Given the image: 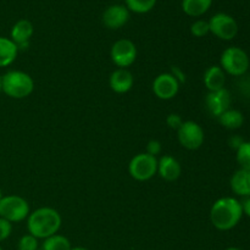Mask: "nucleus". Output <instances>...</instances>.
Listing matches in <instances>:
<instances>
[{
	"label": "nucleus",
	"mask_w": 250,
	"mask_h": 250,
	"mask_svg": "<svg viewBox=\"0 0 250 250\" xmlns=\"http://www.w3.org/2000/svg\"><path fill=\"white\" fill-rule=\"evenodd\" d=\"M243 142H244V139L242 138L241 136H232L231 138H229V146H231L232 149L237 150V149H238L239 146L243 144Z\"/></svg>",
	"instance_id": "c756f323"
},
{
	"label": "nucleus",
	"mask_w": 250,
	"mask_h": 250,
	"mask_svg": "<svg viewBox=\"0 0 250 250\" xmlns=\"http://www.w3.org/2000/svg\"><path fill=\"white\" fill-rule=\"evenodd\" d=\"M0 250H4V249H2V248H1V247H0Z\"/></svg>",
	"instance_id": "c9c22d12"
},
{
	"label": "nucleus",
	"mask_w": 250,
	"mask_h": 250,
	"mask_svg": "<svg viewBox=\"0 0 250 250\" xmlns=\"http://www.w3.org/2000/svg\"><path fill=\"white\" fill-rule=\"evenodd\" d=\"M237 163L243 170H250V142L244 141L243 144L236 150Z\"/></svg>",
	"instance_id": "5701e85b"
},
{
	"label": "nucleus",
	"mask_w": 250,
	"mask_h": 250,
	"mask_svg": "<svg viewBox=\"0 0 250 250\" xmlns=\"http://www.w3.org/2000/svg\"><path fill=\"white\" fill-rule=\"evenodd\" d=\"M125 1H126V7L129 10V12L146 14L154 9L158 0H125Z\"/></svg>",
	"instance_id": "4be33fe9"
},
{
	"label": "nucleus",
	"mask_w": 250,
	"mask_h": 250,
	"mask_svg": "<svg viewBox=\"0 0 250 250\" xmlns=\"http://www.w3.org/2000/svg\"><path fill=\"white\" fill-rule=\"evenodd\" d=\"M12 232V224L7 220L0 217V242L5 241L10 237Z\"/></svg>",
	"instance_id": "a878e982"
},
{
	"label": "nucleus",
	"mask_w": 250,
	"mask_h": 250,
	"mask_svg": "<svg viewBox=\"0 0 250 250\" xmlns=\"http://www.w3.org/2000/svg\"><path fill=\"white\" fill-rule=\"evenodd\" d=\"M134 77L127 68H117L110 75L109 84L112 92L124 94L129 92L133 87Z\"/></svg>",
	"instance_id": "4468645a"
},
{
	"label": "nucleus",
	"mask_w": 250,
	"mask_h": 250,
	"mask_svg": "<svg viewBox=\"0 0 250 250\" xmlns=\"http://www.w3.org/2000/svg\"><path fill=\"white\" fill-rule=\"evenodd\" d=\"M29 215V205L20 195H4L0 200V217L9 222H21Z\"/></svg>",
	"instance_id": "39448f33"
},
{
	"label": "nucleus",
	"mask_w": 250,
	"mask_h": 250,
	"mask_svg": "<svg viewBox=\"0 0 250 250\" xmlns=\"http://www.w3.org/2000/svg\"><path fill=\"white\" fill-rule=\"evenodd\" d=\"M43 250H71V242L62 234H54L44 239Z\"/></svg>",
	"instance_id": "412c9836"
},
{
	"label": "nucleus",
	"mask_w": 250,
	"mask_h": 250,
	"mask_svg": "<svg viewBox=\"0 0 250 250\" xmlns=\"http://www.w3.org/2000/svg\"><path fill=\"white\" fill-rule=\"evenodd\" d=\"M190 33L197 38H203V37L208 36L210 33L209 22L205 20H198V21L193 22L190 26Z\"/></svg>",
	"instance_id": "b1692460"
},
{
	"label": "nucleus",
	"mask_w": 250,
	"mask_h": 250,
	"mask_svg": "<svg viewBox=\"0 0 250 250\" xmlns=\"http://www.w3.org/2000/svg\"><path fill=\"white\" fill-rule=\"evenodd\" d=\"M119 1H122V0H119Z\"/></svg>",
	"instance_id": "e433bc0d"
},
{
	"label": "nucleus",
	"mask_w": 250,
	"mask_h": 250,
	"mask_svg": "<svg viewBox=\"0 0 250 250\" xmlns=\"http://www.w3.org/2000/svg\"><path fill=\"white\" fill-rule=\"evenodd\" d=\"M19 49L16 44L6 37H0V67L10 66L17 58Z\"/></svg>",
	"instance_id": "a211bd4d"
},
{
	"label": "nucleus",
	"mask_w": 250,
	"mask_h": 250,
	"mask_svg": "<svg viewBox=\"0 0 250 250\" xmlns=\"http://www.w3.org/2000/svg\"><path fill=\"white\" fill-rule=\"evenodd\" d=\"M250 66V59L246 50L239 46H229L225 49L220 58V67L225 73L239 77L247 73Z\"/></svg>",
	"instance_id": "20e7f679"
},
{
	"label": "nucleus",
	"mask_w": 250,
	"mask_h": 250,
	"mask_svg": "<svg viewBox=\"0 0 250 250\" xmlns=\"http://www.w3.org/2000/svg\"><path fill=\"white\" fill-rule=\"evenodd\" d=\"M2 197H4V195H2V192H1V189H0V200L2 199Z\"/></svg>",
	"instance_id": "f704fd0d"
},
{
	"label": "nucleus",
	"mask_w": 250,
	"mask_h": 250,
	"mask_svg": "<svg viewBox=\"0 0 250 250\" xmlns=\"http://www.w3.org/2000/svg\"><path fill=\"white\" fill-rule=\"evenodd\" d=\"M62 220L58 210L53 208H39L33 212H29L27 217L28 233L37 239H45L54 236L60 229Z\"/></svg>",
	"instance_id": "f03ea898"
},
{
	"label": "nucleus",
	"mask_w": 250,
	"mask_h": 250,
	"mask_svg": "<svg viewBox=\"0 0 250 250\" xmlns=\"http://www.w3.org/2000/svg\"><path fill=\"white\" fill-rule=\"evenodd\" d=\"M34 90V81L28 73L19 70L7 71L2 75V93L12 99H24Z\"/></svg>",
	"instance_id": "7ed1b4c3"
},
{
	"label": "nucleus",
	"mask_w": 250,
	"mask_h": 250,
	"mask_svg": "<svg viewBox=\"0 0 250 250\" xmlns=\"http://www.w3.org/2000/svg\"><path fill=\"white\" fill-rule=\"evenodd\" d=\"M161 151H163V146H161V143L159 141H156V139H151V141L148 142V144H146V154H149V155L151 156H158L160 155Z\"/></svg>",
	"instance_id": "bb28decb"
},
{
	"label": "nucleus",
	"mask_w": 250,
	"mask_h": 250,
	"mask_svg": "<svg viewBox=\"0 0 250 250\" xmlns=\"http://www.w3.org/2000/svg\"><path fill=\"white\" fill-rule=\"evenodd\" d=\"M38 239L32 234L27 233L20 238L17 243V249L19 250H38Z\"/></svg>",
	"instance_id": "393cba45"
},
{
	"label": "nucleus",
	"mask_w": 250,
	"mask_h": 250,
	"mask_svg": "<svg viewBox=\"0 0 250 250\" xmlns=\"http://www.w3.org/2000/svg\"><path fill=\"white\" fill-rule=\"evenodd\" d=\"M129 15V10L125 5L115 4L105 9L102 20L104 26L109 29H119L128 22Z\"/></svg>",
	"instance_id": "f8f14e48"
},
{
	"label": "nucleus",
	"mask_w": 250,
	"mask_h": 250,
	"mask_svg": "<svg viewBox=\"0 0 250 250\" xmlns=\"http://www.w3.org/2000/svg\"><path fill=\"white\" fill-rule=\"evenodd\" d=\"M207 109L212 116L219 117L229 109H231V94L226 88L215 92H209L205 98Z\"/></svg>",
	"instance_id": "9b49d317"
},
{
	"label": "nucleus",
	"mask_w": 250,
	"mask_h": 250,
	"mask_svg": "<svg viewBox=\"0 0 250 250\" xmlns=\"http://www.w3.org/2000/svg\"><path fill=\"white\" fill-rule=\"evenodd\" d=\"M203 81L209 92L224 89L225 83H226V73L220 67V65L210 66L205 71Z\"/></svg>",
	"instance_id": "2eb2a0df"
},
{
	"label": "nucleus",
	"mask_w": 250,
	"mask_h": 250,
	"mask_svg": "<svg viewBox=\"0 0 250 250\" xmlns=\"http://www.w3.org/2000/svg\"><path fill=\"white\" fill-rule=\"evenodd\" d=\"M34 33V27L31 21L28 20H20L12 26L10 39L14 42L16 45L23 43H29V39L32 38Z\"/></svg>",
	"instance_id": "f3484780"
},
{
	"label": "nucleus",
	"mask_w": 250,
	"mask_h": 250,
	"mask_svg": "<svg viewBox=\"0 0 250 250\" xmlns=\"http://www.w3.org/2000/svg\"><path fill=\"white\" fill-rule=\"evenodd\" d=\"M170 73L176 78V80L178 81V83H180V84L181 83H185L186 80H187V77H186V73L183 72V71L181 70L178 66H172V67H171Z\"/></svg>",
	"instance_id": "c85d7f7f"
},
{
	"label": "nucleus",
	"mask_w": 250,
	"mask_h": 250,
	"mask_svg": "<svg viewBox=\"0 0 250 250\" xmlns=\"http://www.w3.org/2000/svg\"><path fill=\"white\" fill-rule=\"evenodd\" d=\"M217 119H219L221 126H224L227 129H238L244 124L243 114L236 109H229L224 114L220 115Z\"/></svg>",
	"instance_id": "aec40b11"
},
{
	"label": "nucleus",
	"mask_w": 250,
	"mask_h": 250,
	"mask_svg": "<svg viewBox=\"0 0 250 250\" xmlns=\"http://www.w3.org/2000/svg\"><path fill=\"white\" fill-rule=\"evenodd\" d=\"M111 61L119 68H127L133 65L137 59V46L131 39L122 38L115 42L110 50Z\"/></svg>",
	"instance_id": "1a4fd4ad"
},
{
	"label": "nucleus",
	"mask_w": 250,
	"mask_h": 250,
	"mask_svg": "<svg viewBox=\"0 0 250 250\" xmlns=\"http://www.w3.org/2000/svg\"><path fill=\"white\" fill-rule=\"evenodd\" d=\"M177 139L183 148L197 150L204 143V129L195 121H183L182 126L177 129Z\"/></svg>",
	"instance_id": "6e6552de"
},
{
	"label": "nucleus",
	"mask_w": 250,
	"mask_h": 250,
	"mask_svg": "<svg viewBox=\"0 0 250 250\" xmlns=\"http://www.w3.org/2000/svg\"><path fill=\"white\" fill-rule=\"evenodd\" d=\"M225 250H242L241 248H237V247H229V248L225 249Z\"/></svg>",
	"instance_id": "473e14b6"
},
{
	"label": "nucleus",
	"mask_w": 250,
	"mask_h": 250,
	"mask_svg": "<svg viewBox=\"0 0 250 250\" xmlns=\"http://www.w3.org/2000/svg\"><path fill=\"white\" fill-rule=\"evenodd\" d=\"M0 93H2V76L0 75Z\"/></svg>",
	"instance_id": "2f4dec72"
},
{
	"label": "nucleus",
	"mask_w": 250,
	"mask_h": 250,
	"mask_svg": "<svg viewBox=\"0 0 250 250\" xmlns=\"http://www.w3.org/2000/svg\"><path fill=\"white\" fill-rule=\"evenodd\" d=\"M158 173L163 180L172 182L180 178L182 166L180 161L171 155H163L158 159Z\"/></svg>",
	"instance_id": "ddd939ff"
},
{
	"label": "nucleus",
	"mask_w": 250,
	"mask_h": 250,
	"mask_svg": "<svg viewBox=\"0 0 250 250\" xmlns=\"http://www.w3.org/2000/svg\"><path fill=\"white\" fill-rule=\"evenodd\" d=\"M231 189L239 197H250V170L239 168L231 177Z\"/></svg>",
	"instance_id": "dca6fc26"
},
{
	"label": "nucleus",
	"mask_w": 250,
	"mask_h": 250,
	"mask_svg": "<svg viewBox=\"0 0 250 250\" xmlns=\"http://www.w3.org/2000/svg\"><path fill=\"white\" fill-rule=\"evenodd\" d=\"M180 83L170 72L160 73L153 81V92L161 100H170L177 95Z\"/></svg>",
	"instance_id": "9d476101"
},
{
	"label": "nucleus",
	"mask_w": 250,
	"mask_h": 250,
	"mask_svg": "<svg viewBox=\"0 0 250 250\" xmlns=\"http://www.w3.org/2000/svg\"><path fill=\"white\" fill-rule=\"evenodd\" d=\"M212 0H182V9L185 14L192 17H199L209 11Z\"/></svg>",
	"instance_id": "6ab92c4d"
},
{
	"label": "nucleus",
	"mask_w": 250,
	"mask_h": 250,
	"mask_svg": "<svg viewBox=\"0 0 250 250\" xmlns=\"http://www.w3.org/2000/svg\"><path fill=\"white\" fill-rule=\"evenodd\" d=\"M183 124V119L181 115L178 114H170L167 117H166V125L170 127L171 129H176L177 131Z\"/></svg>",
	"instance_id": "cd10ccee"
},
{
	"label": "nucleus",
	"mask_w": 250,
	"mask_h": 250,
	"mask_svg": "<svg viewBox=\"0 0 250 250\" xmlns=\"http://www.w3.org/2000/svg\"><path fill=\"white\" fill-rule=\"evenodd\" d=\"M242 210H243V215H247V216L250 217V197L244 198L241 202Z\"/></svg>",
	"instance_id": "7c9ffc66"
},
{
	"label": "nucleus",
	"mask_w": 250,
	"mask_h": 250,
	"mask_svg": "<svg viewBox=\"0 0 250 250\" xmlns=\"http://www.w3.org/2000/svg\"><path fill=\"white\" fill-rule=\"evenodd\" d=\"M71 250H88V249L82 248V247H76V248H71Z\"/></svg>",
	"instance_id": "72a5a7b5"
},
{
	"label": "nucleus",
	"mask_w": 250,
	"mask_h": 250,
	"mask_svg": "<svg viewBox=\"0 0 250 250\" xmlns=\"http://www.w3.org/2000/svg\"><path fill=\"white\" fill-rule=\"evenodd\" d=\"M208 22H209L210 33L221 41H232L238 34V23L229 14L217 12Z\"/></svg>",
	"instance_id": "0eeeda50"
},
{
	"label": "nucleus",
	"mask_w": 250,
	"mask_h": 250,
	"mask_svg": "<svg viewBox=\"0 0 250 250\" xmlns=\"http://www.w3.org/2000/svg\"><path fill=\"white\" fill-rule=\"evenodd\" d=\"M128 172L139 182L149 181L158 173V158L146 153L134 155L128 164Z\"/></svg>",
	"instance_id": "423d86ee"
},
{
	"label": "nucleus",
	"mask_w": 250,
	"mask_h": 250,
	"mask_svg": "<svg viewBox=\"0 0 250 250\" xmlns=\"http://www.w3.org/2000/svg\"><path fill=\"white\" fill-rule=\"evenodd\" d=\"M243 216L241 202L236 198L224 197L217 199L210 209V221L219 231L234 229Z\"/></svg>",
	"instance_id": "f257e3e1"
}]
</instances>
